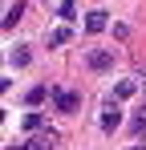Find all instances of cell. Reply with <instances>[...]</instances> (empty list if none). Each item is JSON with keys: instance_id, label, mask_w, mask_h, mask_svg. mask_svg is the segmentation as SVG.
<instances>
[{"instance_id": "cell-7", "label": "cell", "mask_w": 146, "mask_h": 150, "mask_svg": "<svg viewBox=\"0 0 146 150\" xmlns=\"http://www.w3.org/2000/svg\"><path fill=\"white\" fill-rule=\"evenodd\" d=\"M85 28H89V33H101V28H106V12H89V16H85Z\"/></svg>"}, {"instance_id": "cell-12", "label": "cell", "mask_w": 146, "mask_h": 150, "mask_svg": "<svg viewBox=\"0 0 146 150\" xmlns=\"http://www.w3.org/2000/svg\"><path fill=\"white\" fill-rule=\"evenodd\" d=\"M12 65H28V49H24V45L12 53Z\"/></svg>"}, {"instance_id": "cell-10", "label": "cell", "mask_w": 146, "mask_h": 150, "mask_svg": "<svg viewBox=\"0 0 146 150\" xmlns=\"http://www.w3.org/2000/svg\"><path fill=\"white\" fill-rule=\"evenodd\" d=\"M24 130H41V114H24Z\"/></svg>"}, {"instance_id": "cell-11", "label": "cell", "mask_w": 146, "mask_h": 150, "mask_svg": "<svg viewBox=\"0 0 146 150\" xmlns=\"http://www.w3.org/2000/svg\"><path fill=\"white\" fill-rule=\"evenodd\" d=\"M73 12H77V4H73V0H65V4H61V16H65V21H77Z\"/></svg>"}, {"instance_id": "cell-3", "label": "cell", "mask_w": 146, "mask_h": 150, "mask_svg": "<svg viewBox=\"0 0 146 150\" xmlns=\"http://www.w3.org/2000/svg\"><path fill=\"white\" fill-rule=\"evenodd\" d=\"M53 146H57V134H49V130H45V134H37V138H28V142H24L21 150H53Z\"/></svg>"}, {"instance_id": "cell-5", "label": "cell", "mask_w": 146, "mask_h": 150, "mask_svg": "<svg viewBox=\"0 0 146 150\" xmlns=\"http://www.w3.org/2000/svg\"><path fill=\"white\" fill-rule=\"evenodd\" d=\"M89 69H110V53H106V49H94V53H89Z\"/></svg>"}, {"instance_id": "cell-13", "label": "cell", "mask_w": 146, "mask_h": 150, "mask_svg": "<svg viewBox=\"0 0 146 150\" xmlns=\"http://www.w3.org/2000/svg\"><path fill=\"white\" fill-rule=\"evenodd\" d=\"M142 114H146V105H142Z\"/></svg>"}, {"instance_id": "cell-9", "label": "cell", "mask_w": 146, "mask_h": 150, "mask_svg": "<svg viewBox=\"0 0 146 150\" xmlns=\"http://www.w3.org/2000/svg\"><path fill=\"white\" fill-rule=\"evenodd\" d=\"M65 41H69V28H57V33L49 37V45H65Z\"/></svg>"}, {"instance_id": "cell-8", "label": "cell", "mask_w": 146, "mask_h": 150, "mask_svg": "<svg viewBox=\"0 0 146 150\" xmlns=\"http://www.w3.org/2000/svg\"><path fill=\"white\" fill-rule=\"evenodd\" d=\"M37 101H45V85H33L28 89V105H37Z\"/></svg>"}, {"instance_id": "cell-2", "label": "cell", "mask_w": 146, "mask_h": 150, "mask_svg": "<svg viewBox=\"0 0 146 150\" xmlns=\"http://www.w3.org/2000/svg\"><path fill=\"white\" fill-rule=\"evenodd\" d=\"M21 16H24V0H12L4 8V33H12V28L21 25Z\"/></svg>"}, {"instance_id": "cell-4", "label": "cell", "mask_w": 146, "mask_h": 150, "mask_svg": "<svg viewBox=\"0 0 146 150\" xmlns=\"http://www.w3.org/2000/svg\"><path fill=\"white\" fill-rule=\"evenodd\" d=\"M77 93H73V89H61V93H57V110H61V114H73V110H77Z\"/></svg>"}, {"instance_id": "cell-1", "label": "cell", "mask_w": 146, "mask_h": 150, "mask_svg": "<svg viewBox=\"0 0 146 150\" xmlns=\"http://www.w3.org/2000/svg\"><path fill=\"white\" fill-rule=\"evenodd\" d=\"M118 126H122V110L114 105V101H106V105H101V130H106V134H114Z\"/></svg>"}, {"instance_id": "cell-6", "label": "cell", "mask_w": 146, "mask_h": 150, "mask_svg": "<svg viewBox=\"0 0 146 150\" xmlns=\"http://www.w3.org/2000/svg\"><path fill=\"white\" fill-rule=\"evenodd\" d=\"M138 93V81H118L114 85V98H134Z\"/></svg>"}]
</instances>
